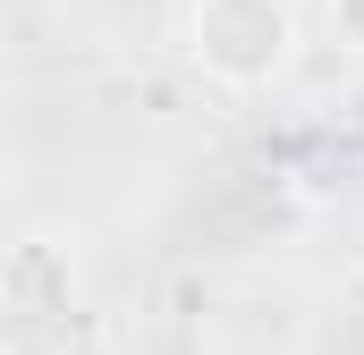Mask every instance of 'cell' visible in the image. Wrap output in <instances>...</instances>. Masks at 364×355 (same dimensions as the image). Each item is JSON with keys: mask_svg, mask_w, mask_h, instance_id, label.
Wrapping results in <instances>:
<instances>
[{"mask_svg": "<svg viewBox=\"0 0 364 355\" xmlns=\"http://www.w3.org/2000/svg\"><path fill=\"white\" fill-rule=\"evenodd\" d=\"M186 60L220 93H272L296 68V0H195Z\"/></svg>", "mask_w": 364, "mask_h": 355, "instance_id": "cell-1", "label": "cell"}, {"mask_svg": "<svg viewBox=\"0 0 364 355\" xmlns=\"http://www.w3.org/2000/svg\"><path fill=\"white\" fill-rule=\"evenodd\" d=\"M331 34H339V51L364 60V0H331Z\"/></svg>", "mask_w": 364, "mask_h": 355, "instance_id": "cell-3", "label": "cell"}, {"mask_svg": "<svg viewBox=\"0 0 364 355\" xmlns=\"http://www.w3.org/2000/svg\"><path fill=\"white\" fill-rule=\"evenodd\" d=\"M0 254H9V229H0Z\"/></svg>", "mask_w": 364, "mask_h": 355, "instance_id": "cell-4", "label": "cell"}, {"mask_svg": "<svg viewBox=\"0 0 364 355\" xmlns=\"http://www.w3.org/2000/svg\"><path fill=\"white\" fill-rule=\"evenodd\" d=\"M68 288H77V263L60 237H9V254H0V313L9 322L68 313Z\"/></svg>", "mask_w": 364, "mask_h": 355, "instance_id": "cell-2", "label": "cell"}]
</instances>
